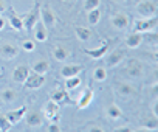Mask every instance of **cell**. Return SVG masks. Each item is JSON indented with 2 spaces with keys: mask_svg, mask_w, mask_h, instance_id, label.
<instances>
[{
  "mask_svg": "<svg viewBox=\"0 0 158 132\" xmlns=\"http://www.w3.org/2000/svg\"><path fill=\"white\" fill-rule=\"evenodd\" d=\"M39 19H40V3H36V5L23 16V19H22V22H23V30H25V31H31V30L34 28V25L39 22Z\"/></svg>",
  "mask_w": 158,
  "mask_h": 132,
  "instance_id": "1",
  "label": "cell"
},
{
  "mask_svg": "<svg viewBox=\"0 0 158 132\" xmlns=\"http://www.w3.org/2000/svg\"><path fill=\"white\" fill-rule=\"evenodd\" d=\"M156 17H144V19H136L133 22V31L136 33H147V31H152L156 28Z\"/></svg>",
  "mask_w": 158,
  "mask_h": 132,
  "instance_id": "2",
  "label": "cell"
},
{
  "mask_svg": "<svg viewBox=\"0 0 158 132\" xmlns=\"http://www.w3.org/2000/svg\"><path fill=\"white\" fill-rule=\"evenodd\" d=\"M136 13L141 17H153L156 16L158 8H156V3L152 2V0H141L136 5Z\"/></svg>",
  "mask_w": 158,
  "mask_h": 132,
  "instance_id": "3",
  "label": "cell"
},
{
  "mask_svg": "<svg viewBox=\"0 0 158 132\" xmlns=\"http://www.w3.org/2000/svg\"><path fill=\"white\" fill-rule=\"evenodd\" d=\"M44 84H45V75H39V73L33 72V73H30L28 78L25 79L23 87H25V89H30V90H36V89H40Z\"/></svg>",
  "mask_w": 158,
  "mask_h": 132,
  "instance_id": "4",
  "label": "cell"
},
{
  "mask_svg": "<svg viewBox=\"0 0 158 132\" xmlns=\"http://www.w3.org/2000/svg\"><path fill=\"white\" fill-rule=\"evenodd\" d=\"M126 75L130 76L132 79H139L144 76V67L139 61H130L127 69H126Z\"/></svg>",
  "mask_w": 158,
  "mask_h": 132,
  "instance_id": "5",
  "label": "cell"
},
{
  "mask_svg": "<svg viewBox=\"0 0 158 132\" xmlns=\"http://www.w3.org/2000/svg\"><path fill=\"white\" fill-rule=\"evenodd\" d=\"M44 113H45V118L51 123H57L59 121V115H60V109H59V104H56L54 101H48L45 104V109H44Z\"/></svg>",
  "mask_w": 158,
  "mask_h": 132,
  "instance_id": "6",
  "label": "cell"
},
{
  "mask_svg": "<svg viewBox=\"0 0 158 132\" xmlns=\"http://www.w3.org/2000/svg\"><path fill=\"white\" fill-rule=\"evenodd\" d=\"M27 110H28V107H27V106H22V107H19V109L10 110L5 117H6V120L10 121V124H11V126H14V124H17V123H20V121L23 120V117H25Z\"/></svg>",
  "mask_w": 158,
  "mask_h": 132,
  "instance_id": "7",
  "label": "cell"
},
{
  "mask_svg": "<svg viewBox=\"0 0 158 132\" xmlns=\"http://www.w3.org/2000/svg\"><path fill=\"white\" fill-rule=\"evenodd\" d=\"M19 56V48L13 44H3L0 45V57H3L6 61H11V59H16Z\"/></svg>",
  "mask_w": 158,
  "mask_h": 132,
  "instance_id": "8",
  "label": "cell"
},
{
  "mask_svg": "<svg viewBox=\"0 0 158 132\" xmlns=\"http://www.w3.org/2000/svg\"><path fill=\"white\" fill-rule=\"evenodd\" d=\"M126 59V51L123 48H115L109 56H107V65L109 67H116Z\"/></svg>",
  "mask_w": 158,
  "mask_h": 132,
  "instance_id": "9",
  "label": "cell"
},
{
  "mask_svg": "<svg viewBox=\"0 0 158 132\" xmlns=\"http://www.w3.org/2000/svg\"><path fill=\"white\" fill-rule=\"evenodd\" d=\"M40 20H42V23L45 25L47 30H51L56 25V16L50 8H42L40 6Z\"/></svg>",
  "mask_w": 158,
  "mask_h": 132,
  "instance_id": "10",
  "label": "cell"
},
{
  "mask_svg": "<svg viewBox=\"0 0 158 132\" xmlns=\"http://www.w3.org/2000/svg\"><path fill=\"white\" fill-rule=\"evenodd\" d=\"M82 70H84V67L81 64H68L65 67H62L60 75H62V78H71V76H77Z\"/></svg>",
  "mask_w": 158,
  "mask_h": 132,
  "instance_id": "11",
  "label": "cell"
},
{
  "mask_svg": "<svg viewBox=\"0 0 158 132\" xmlns=\"http://www.w3.org/2000/svg\"><path fill=\"white\" fill-rule=\"evenodd\" d=\"M112 25L116 30H126L129 27V16L124 13H115L112 16Z\"/></svg>",
  "mask_w": 158,
  "mask_h": 132,
  "instance_id": "12",
  "label": "cell"
},
{
  "mask_svg": "<svg viewBox=\"0 0 158 132\" xmlns=\"http://www.w3.org/2000/svg\"><path fill=\"white\" fill-rule=\"evenodd\" d=\"M109 48H110V40H106L99 48H95V50L87 48V50H85V54H89V56L93 57V59H101V57H104V56L109 53Z\"/></svg>",
  "mask_w": 158,
  "mask_h": 132,
  "instance_id": "13",
  "label": "cell"
},
{
  "mask_svg": "<svg viewBox=\"0 0 158 132\" xmlns=\"http://www.w3.org/2000/svg\"><path fill=\"white\" fill-rule=\"evenodd\" d=\"M28 75H30V69H28V65H17L16 67V70L13 72V79L16 81V83H19V84H23L25 83V79L28 78Z\"/></svg>",
  "mask_w": 158,
  "mask_h": 132,
  "instance_id": "14",
  "label": "cell"
},
{
  "mask_svg": "<svg viewBox=\"0 0 158 132\" xmlns=\"http://www.w3.org/2000/svg\"><path fill=\"white\" fill-rule=\"evenodd\" d=\"M92 101H93V90L90 89V87H87L84 92H82V95H81V98L77 100V109H87L90 104H92Z\"/></svg>",
  "mask_w": 158,
  "mask_h": 132,
  "instance_id": "15",
  "label": "cell"
},
{
  "mask_svg": "<svg viewBox=\"0 0 158 132\" xmlns=\"http://www.w3.org/2000/svg\"><path fill=\"white\" fill-rule=\"evenodd\" d=\"M51 101H54L56 104H65V103H70V98H68V92L64 90V89H54L51 92V96H50Z\"/></svg>",
  "mask_w": 158,
  "mask_h": 132,
  "instance_id": "16",
  "label": "cell"
},
{
  "mask_svg": "<svg viewBox=\"0 0 158 132\" xmlns=\"http://www.w3.org/2000/svg\"><path fill=\"white\" fill-rule=\"evenodd\" d=\"M25 120H27V124L30 127H39V126H42V115L37 110H30V112L27 110Z\"/></svg>",
  "mask_w": 158,
  "mask_h": 132,
  "instance_id": "17",
  "label": "cell"
},
{
  "mask_svg": "<svg viewBox=\"0 0 158 132\" xmlns=\"http://www.w3.org/2000/svg\"><path fill=\"white\" fill-rule=\"evenodd\" d=\"M141 44H143V33L132 31V33L126 37V45H127L129 48H138Z\"/></svg>",
  "mask_w": 158,
  "mask_h": 132,
  "instance_id": "18",
  "label": "cell"
},
{
  "mask_svg": "<svg viewBox=\"0 0 158 132\" xmlns=\"http://www.w3.org/2000/svg\"><path fill=\"white\" fill-rule=\"evenodd\" d=\"M34 28H36V33H34L36 40H37V42H45V40L48 39V30L45 28V25L37 22V23L34 25Z\"/></svg>",
  "mask_w": 158,
  "mask_h": 132,
  "instance_id": "19",
  "label": "cell"
},
{
  "mask_svg": "<svg viewBox=\"0 0 158 132\" xmlns=\"http://www.w3.org/2000/svg\"><path fill=\"white\" fill-rule=\"evenodd\" d=\"M10 25H11L16 31H22V30H23L22 17H19V16L14 13V10H13V8L10 10Z\"/></svg>",
  "mask_w": 158,
  "mask_h": 132,
  "instance_id": "20",
  "label": "cell"
},
{
  "mask_svg": "<svg viewBox=\"0 0 158 132\" xmlns=\"http://www.w3.org/2000/svg\"><path fill=\"white\" fill-rule=\"evenodd\" d=\"M48 70H50V62L45 61V59H40V61H37L33 65V72H36L39 75H47Z\"/></svg>",
  "mask_w": 158,
  "mask_h": 132,
  "instance_id": "21",
  "label": "cell"
},
{
  "mask_svg": "<svg viewBox=\"0 0 158 132\" xmlns=\"http://www.w3.org/2000/svg\"><path fill=\"white\" fill-rule=\"evenodd\" d=\"M53 56H54L56 61L64 62V61H67V59L70 57V51H68L65 47H56V48L53 50Z\"/></svg>",
  "mask_w": 158,
  "mask_h": 132,
  "instance_id": "22",
  "label": "cell"
},
{
  "mask_svg": "<svg viewBox=\"0 0 158 132\" xmlns=\"http://www.w3.org/2000/svg\"><path fill=\"white\" fill-rule=\"evenodd\" d=\"M116 92H118L121 96H130V95L135 93V87L130 86V84H127V83H119V84L116 86Z\"/></svg>",
  "mask_w": 158,
  "mask_h": 132,
  "instance_id": "23",
  "label": "cell"
},
{
  "mask_svg": "<svg viewBox=\"0 0 158 132\" xmlns=\"http://www.w3.org/2000/svg\"><path fill=\"white\" fill-rule=\"evenodd\" d=\"M82 84V79L79 76H71V78H65V90L71 92L74 89H77L79 86Z\"/></svg>",
  "mask_w": 158,
  "mask_h": 132,
  "instance_id": "24",
  "label": "cell"
},
{
  "mask_svg": "<svg viewBox=\"0 0 158 132\" xmlns=\"http://www.w3.org/2000/svg\"><path fill=\"white\" fill-rule=\"evenodd\" d=\"M74 31H76V37L79 40H82V42H87L92 37V30H89L85 27H76Z\"/></svg>",
  "mask_w": 158,
  "mask_h": 132,
  "instance_id": "25",
  "label": "cell"
},
{
  "mask_svg": "<svg viewBox=\"0 0 158 132\" xmlns=\"http://www.w3.org/2000/svg\"><path fill=\"white\" fill-rule=\"evenodd\" d=\"M0 98H2V101H3V103L11 104V103H14V101H16L17 93H16V90H13V89H5L2 93H0Z\"/></svg>",
  "mask_w": 158,
  "mask_h": 132,
  "instance_id": "26",
  "label": "cell"
},
{
  "mask_svg": "<svg viewBox=\"0 0 158 132\" xmlns=\"http://www.w3.org/2000/svg\"><path fill=\"white\" fill-rule=\"evenodd\" d=\"M107 117L110 120H119V118H123V110L116 104H110L107 109Z\"/></svg>",
  "mask_w": 158,
  "mask_h": 132,
  "instance_id": "27",
  "label": "cell"
},
{
  "mask_svg": "<svg viewBox=\"0 0 158 132\" xmlns=\"http://www.w3.org/2000/svg\"><path fill=\"white\" fill-rule=\"evenodd\" d=\"M87 13H89V23H90V25H98V22H99V19H101V11H99V8L90 10V11H87Z\"/></svg>",
  "mask_w": 158,
  "mask_h": 132,
  "instance_id": "28",
  "label": "cell"
},
{
  "mask_svg": "<svg viewBox=\"0 0 158 132\" xmlns=\"http://www.w3.org/2000/svg\"><path fill=\"white\" fill-rule=\"evenodd\" d=\"M143 127L149 129V130H156L158 129V118L155 115L152 118H147L146 121H143Z\"/></svg>",
  "mask_w": 158,
  "mask_h": 132,
  "instance_id": "29",
  "label": "cell"
},
{
  "mask_svg": "<svg viewBox=\"0 0 158 132\" xmlns=\"http://www.w3.org/2000/svg\"><path fill=\"white\" fill-rule=\"evenodd\" d=\"M143 40H147L149 44H152V45H156V42H158V34H156V31H147L146 33V36H143Z\"/></svg>",
  "mask_w": 158,
  "mask_h": 132,
  "instance_id": "30",
  "label": "cell"
},
{
  "mask_svg": "<svg viewBox=\"0 0 158 132\" xmlns=\"http://www.w3.org/2000/svg\"><path fill=\"white\" fill-rule=\"evenodd\" d=\"M93 76H95V79H96V81L102 83V81H106V79H107V70H106V69H102V67H98V69L95 70Z\"/></svg>",
  "mask_w": 158,
  "mask_h": 132,
  "instance_id": "31",
  "label": "cell"
},
{
  "mask_svg": "<svg viewBox=\"0 0 158 132\" xmlns=\"http://www.w3.org/2000/svg\"><path fill=\"white\" fill-rule=\"evenodd\" d=\"M99 5H101V0H85L84 10H85V11H90V10L99 8Z\"/></svg>",
  "mask_w": 158,
  "mask_h": 132,
  "instance_id": "32",
  "label": "cell"
},
{
  "mask_svg": "<svg viewBox=\"0 0 158 132\" xmlns=\"http://www.w3.org/2000/svg\"><path fill=\"white\" fill-rule=\"evenodd\" d=\"M10 129H11L10 121L6 120V117H5V115L0 113V130H2V132H8Z\"/></svg>",
  "mask_w": 158,
  "mask_h": 132,
  "instance_id": "33",
  "label": "cell"
},
{
  "mask_svg": "<svg viewBox=\"0 0 158 132\" xmlns=\"http://www.w3.org/2000/svg\"><path fill=\"white\" fill-rule=\"evenodd\" d=\"M22 47H23V50H27V51H33L34 50V42H31V40H25L23 44H22Z\"/></svg>",
  "mask_w": 158,
  "mask_h": 132,
  "instance_id": "34",
  "label": "cell"
},
{
  "mask_svg": "<svg viewBox=\"0 0 158 132\" xmlns=\"http://www.w3.org/2000/svg\"><path fill=\"white\" fill-rule=\"evenodd\" d=\"M48 130H50V132H59V130H60V126H59L57 123H51V124L48 126Z\"/></svg>",
  "mask_w": 158,
  "mask_h": 132,
  "instance_id": "35",
  "label": "cell"
},
{
  "mask_svg": "<svg viewBox=\"0 0 158 132\" xmlns=\"http://www.w3.org/2000/svg\"><path fill=\"white\" fill-rule=\"evenodd\" d=\"M115 132H132V129H130V127H127V126H124V127L121 126V127H116V129H115Z\"/></svg>",
  "mask_w": 158,
  "mask_h": 132,
  "instance_id": "36",
  "label": "cell"
},
{
  "mask_svg": "<svg viewBox=\"0 0 158 132\" xmlns=\"http://www.w3.org/2000/svg\"><path fill=\"white\" fill-rule=\"evenodd\" d=\"M115 2H116V3H119V5H126V6H127V5H130V3H132V0H115Z\"/></svg>",
  "mask_w": 158,
  "mask_h": 132,
  "instance_id": "37",
  "label": "cell"
},
{
  "mask_svg": "<svg viewBox=\"0 0 158 132\" xmlns=\"http://www.w3.org/2000/svg\"><path fill=\"white\" fill-rule=\"evenodd\" d=\"M152 109H153V115H155V117H158V101H156V100H155V103H153Z\"/></svg>",
  "mask_w": 158,
  "mask_h": 132,
  "instance_id": "38",
  "label": "cell"
},
{
  "mask_svg": "<svg viewBox=\"0 0 158 132\" xmlns=\"http://www.w3.org/2000/svg\"><path fill=\"white\" fill-rule=\"evenodd\" d=\"M5 10H6V3H5V0H0V14H2Z\"/></svg>",
  "mask_w": 158,
  "mask_h": 132,
  "instance_id": "39",
  "label": "cell"
},
{
  "mask_svg": "<svg viewBox=\"0 0 158 132\" xmlns=\"http://www.w3.org/2000/svg\"><path fill=\"white\" fill-rule=\"evenodd\" d=\"M5 25H6V22H5V19H3V17H0V31H2V30L5 28Z\"/></svg>",
  "mask_w": 158,
  "mask_h": 132,
  "instance_id": "40",
  "label": "cell"
},
{
  "mask_svg": "<svg viewBox=\"0 0 158 132\" xmlns=\"http://www.w3.org/2000/svg\"><path fill=\"white\" fill-rule=\"evenodd\" d=\"M89 130H90V132H96V130H98V132H102V127H99V126H98V127H90Z\"/></svg>",
  "mask_w": 158,
  "mask_h": 132,
  "instance_id": "41",
  "label": "cell"
},
{
  "mask_svg": "<svg viewBox=\"0 0 158 132\" xmlns=\"http://www.w3.org/2000/svg\"><path fill=\"white\" fill-rule=\"evenodd\" d=\"M2 76H3V75H2V73H0V79H2Z\"/></svg>",
  "mask_w": 158,
  "mask_h": 132,
  "instance_id": "42",
  "label": "cell"
}]
</instances>
